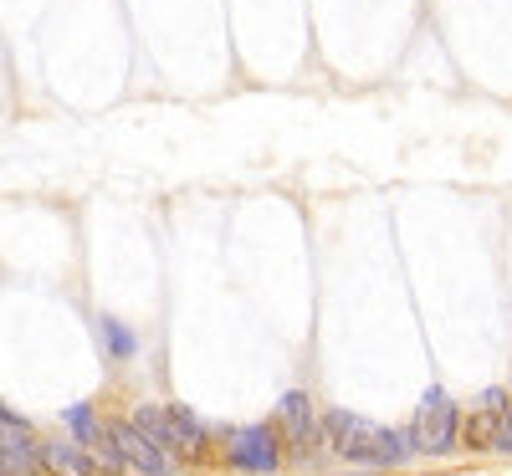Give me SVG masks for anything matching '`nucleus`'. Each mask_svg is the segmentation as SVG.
<instances>
[{
    "label": "nucleus",
    "instance_id": "obj_1",
    "mask_svg": "<svg viewBox=\"0 0 512 476\" xmlns=\"http://www.w3.org/2000/svg\"><path fill=\"white\" fill-rule=\"evenodd\" d=\"M323 436H328V451L338 461H349L359 471H395L415 456V436L410 430H395V425H374L364 415H349V410H328L323 415Z\"/></svg>",
    "mask_w": 512,
    "mask_h": 476
},
{
    "label": "nucleus",
    "instance_id": "obj_2",
    "mask_svg": "<svg viewBox=\"0 0 512 476\" xmlns=\"http://www.w3.org/2000/svg\"><path fill=\"white\" fill-rule=\"evenodd\" d=\"M134 425L149 430V436L175 456V461H200L210 451V436H205V425L185 410V405H139L134 410Z\"/></svg>",
    "mask_w": 512,
    "mask_h": 476
},
{
    "label": "nucleus",
    "instance_id": "obj_3",
    "mask_svg": "<svg viewBox=\"0 0 512 476\" xmlns=\"http://www.w3.org/2000/svg\"><path fill=\"white\" fill-rule=\"evenodd\" d=\"M221 456L241 476H277L282 471V436L277 425H231L221 436Z\"/></svg>",
    "mask_w": 512,
    "mask_h": 476
},
{
    "label": "nucleus",
    "instance_id": "obj_4",
    "mask_svg": "<svg viewBox=\"0 0 512 476\" xmlns=\"http://www.w3.org/2000/svg\"><path fill=\"white\" fill-rule=\"evenodd\" d=\"M415 451H425V456H446V451H456V441H461V410L451 405V395L436 384V389H425L420 395V405H415Z\"/></svg>",
    "mask_w": 512,
    "mask_h": 476
},
{
    "label": "nucleus",
    "instance_id": "obj_5",
    "mask_svg": "<svg viewBox=\"0 0 512 476\" xmlns=\"http://www.w3.org/2000/svg\"><path fill=\"white\" fill-rule=\"evenodd\" d=\"M103 436L118 446V456H123V466H134L139 476H169L180 461L169 456L149 430H139L134 420H103Z\"/></svg>",
    "mask_w": 512,
    "mask_h": 476
},
{
    "label": "nucleus",
    "instance_id": "obj_6",
    "mask_svg": "<svg viewBox=\"0 0 512 476\" xmlns=\"http://www.w3.org/2000/svg\"><path fill=\"white\" fill-rule=\"evenodd\" d=\"M502 420H507V395H502V389H487V395L477 400V410L461 420V441L472 451H497Z\"/></svg>",
    "mask_w": 512,
    "mask_h": 476
},
{
    "label": "nucleus",
    "instance_id": "obj_7",
    "mask_svg": "<svg viewBox=\"0 0 512 476\" xmlns=\"http://www.w3.org/2000/svg\"><path fill=\"white\" fill-rule=\"evenodd\" d=\"M277 425H282V441L297 446V451H313L318 441V420H313V400L303 389H287L282 405H277Z\"/></svg>",
    "mask_w": 512,
    "mask_h": 476
},
{
    "label": "nucleus",
    "instance_id": "obj_8",
    "mask_svg": "<svg viewBox=\"0 0 512 476\" xmlns=\"http://www.w3.org/2000/svg\"><path fill=\"white\" fill-rule=\"evenodd\" d=\"M41 451V471H52V476H93V451L82 446V441H36Z\"/></svg>",
    "mask_w": 512,
    "mask_h": 476
},
{
    "label": "nucleus",
    "instance_id": "obj_9",
    "mask_svg": "<svg viewBox=\"0 0 512 476\" xmlns=\"http://www.w3.org/2000/svg\"><path fill=\"white\" fill-rule=\"evenodd\" d=\"M98 338H103L108 364H123V359H134V354H139V333H134V328H123L118 318H98Z\"/></svg>",
    "mask_w": 512,
    "mask_h": 476
},
{
    "label": "nucleus",
    "instance_id": "obj_10",
    "mask_svg": "<svg viewBox=\"0 0 512 476\" xmlns=\"http://www.w3.org/2000/svg\"><path fill=\"white\" fill-rule=\"evenodd\" d=\"M62 420H67V425L77 430V441H82V446H93V441L103 436V420H98V415H93L88 405H72V410H67Z\"/></svg>",
    "mask_w": 512,
    "mask_h": 476
},
{
    "label": "nucleus",
    "instance_id": "obj_11",
    "mask_svg": "<svg viewBox=\"0 0 512 476\" xmlns=\"http://www.w3.org/2000/svg\"><path fill=\"white\" fill-rule=\"evenodd\" d=\"M6 436H31V425H26L21 415H11L6 405H0V441H6Z\"/></svg>",
    "mask_w": 512,
    "mask_h": 476
},
{
    "label": "nucleus",
    "instance_id": "obj_12",
    "mask_svg": "<svg viewBox=\"0 0 512 476\" xmlns=\"http://www.w3.org/2000/svg\"><path fill=\"white\" fill-rule=\"evenodd\" d=\"M497 451H512V400H507V420H502V441H497Z\"/></svg>",
    "mask_w": 512,
    "mask_h": 476
},
{
    "label": "nucleus",
    "instance_id": "obj_13",
    "mask_svg": "<svg viewBox=\"0 0 512 476\" xmlns=\"http://www.w3.org/2000/svg\"><path fill=\"white\" fill-rule=\"evenodd\" d=\"M369 476H374V471H369Z\"/></svg>",
    "mask_w": 512,
    "mask_h": 476
}]
</instances>
